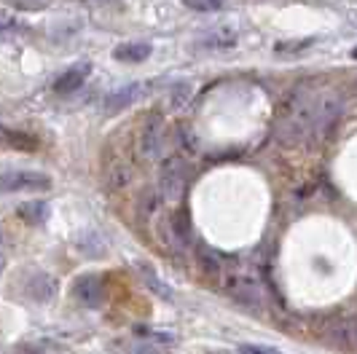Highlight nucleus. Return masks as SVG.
<instances>
[{"label":"nucleus","instance_id":"f257e3e1","mask_svg":"<svg viewBox=\"0 0 357 354\" xmlns=\"http://www.w3.org/2000/svg\"><path fill=\"white\" fill-rule=\"evenodd\" d=\"M314 124V88L304 86L290 94L277 118V140L282 145H298L312 137Z\"/></svg>","mask_w":357,"mask_h":354},{"label":"nucleus","instance_id":"f03ea898","mask_svg":"<svg viewBox=\"0 0 357 354\" xmlns=\"http://www.w3.org/2000/svg\"><path fill=\"white\" fill-rule=\"evenodd\" d=\"M220 279H223L226 293L242 306L258 309L264 303V287L258 282V277L250 271H226V274H220Z\"/></svg>","mask_w":357,"mask_h":354},{"label":"nucleus","instance_id":"7ed1b4c3","mask_svg":"<svg viewBox=\"0 0 357 354\" xmlns=\"http://www.w3.org/2000/svg\"><path fill=\"white\" fill-rule=\"evenodd\" d=\"M185 183H188V164L180 159V156H172L161 164L159 172V191L161 199L167 201H178L183 191H185Z\"/></svg>","mask_w":357,"mask_h":354},{"label":"nucleus","instance_id":"20e7f679","mask_svg":"<svg viewBox=\"0 0 357 354\" xmlns=\"http://www.w3.org/2000/svg\"><path fill=\"white\" fill-rule=\"evenodd\" d=\"M52 180L38 172H3L0 175V191L17 194V191H46Z\"/></svg>","mask_w":357,"mask_h":354},{"label":"nucleus","instance_id":"39448f33","mask_svg":"<svg viewBox=\"0 0 357 354\" xmlns=\"http://www.w3.org/2000/svg\"><path fill=\"white\" fill-rule=\"evenodd\" d=\"M161 142H164V121L161 116H151L143 126V134H140V153L143 159H156L161 153Z\"/></svg>","mask_w":357,"mask_h":354},{"label":"nucleus","instance_id":"423d86ee","mask_svg":"<svg viewBox=\"0 0 357 354\" xmlns=\"http://www.w3.org/2000/svg\"><path fill=\"white\" fill-rule=\"evenodd\" d=\"M73 293H75V298L84 303V306H100L102 298H105V287H102V279H100L97 274H84V277H78Z\"/></svg>","mask_w":357,"mask_h":354},{"label":"nucleus","instance_id":"0eeeda50","mask_svg":"<svg viewBox=\"0 0 357 354\" xmlns=\"http://www.w3.org/2000/svg\"><path fill=\"white\" fill-rule=\"evenodd\" d=\"M89 75H91V62H78V65H73L70 70L62 72V75L54 81V91H56V94H70V91L84 86Z\"/></svg>","mask_w":357,"mask_h":354},{"label":"nucleus","instance_id":"6e6552de","mask_svg":"<svg viewBox=\"0 0 357 354\" xmlns=\"http://www.w3.org/2000/svg\"><path fill=\"white\" fill-rule=\"evenodd\" d=\"M0 145L3 148H11V151H27L33 153L38 151V137L27 134V132H19V129H11V126H0Z\"/></svg>","mask_w":357,"mask_h":354},{"label":"nucleus","instance_id":"1a4fd4ad","mask_svg":"<svg viewBox=\"0 0 357 354\" xmlns=\"http://www.w3.org/2000/svg\"><path fill=\"white\" fill-rule=\"evenodd\" d=\"M140 97H143V84H126L124 88L113 91L105 100L107 113H119V110H124L126 105H132V102L140 100Z\"/></svg>","mask_w":357,"mask_h":354},{"label":"nucleus","instance_id":"9d476101","mask_svg":"<svg viewBox=\"0 0 357 354\" xmlns=\"http://www.w3.org/2000/svg\"><path fill=\"white\" fill-rule=\"evenodd\" d=\"M151 43H145V40H129V43H121V46H116V62H145L148 56H151Z\"/></svg>","mask_w":357,"mask_h":354},{"label":"nucleus","instance_id":"9b49d317","mask_svg":"<svg viewBox=\"0 0 357 354\" xmlns=\"http://www.w3.org/2000/svg\"><path fill=\"white\" fill-rule=\"evenodd\" d=\"M27 293L36 298V301H52L56 295V279L52 274H36L30 282H27Z\"/></svg>","mask_w":357,"mask_h":354},{"label":"nucleus","instance_id":"f8f14e48","mask_svg":"<svg viewBox=\"0 0 357 354\" xmlns=\"http://www.w3.org/2000/svg\"><path fill=\"white\" fill-rule=\"evenodd\" d=\"M17 215L24 220V223H43L46 220V215H49V207L43 204V201H27V204H22L17 210Z\"/></svg>","mask_w":357,"mask_h":354},{"label":"nucleus","instance_id":"ddd939ff","mask_svg":"<svg viewBox=\"0 0 357 354\" xmlns=\"http://www.w3.org/2000/svg\"><path fill=\"white\" fill-rule=\"evenodd\" d=\"M234 43H236V33L234 30H218V33H210V36L202 38L204 49H231Z\"/></svg>","mask_w":357,"mask_h":354},{"label":"nucleus","instance_id":"4468645a","mask_svg":"<svg viewBox=\"0 0 357 354\" xmlns=\"http://www.w3.org/2000/svg\"><path fill=\"white\" fill-rule=\"evenodd\" d=\"M140 274H143V282L156 293V295H161V298H172V290L167 287V284L161 282L159 277H156V271L153 268H148V266H140Z\"/></svg>","mask_w":357,"mask_h":354},{"label":"nucleus","instance_id":"2eb2a0df","mask_svg":"<svg viewBox=\"0 0 357 354\" xmlns=\"http://www.w3.org/2000/svg\"><path fill=\"white\" fill-rule=\"evenodd\" d=\"M172 233L180 245H188L191 242V223H188V215L175 213L172 215Z\"/></svg>","mask_w":357,"mask_h":354},{"label":"nucleus","instance_id":"dca6fc26","mask_svg":"<svg viewBox=\"0 0 357 354\" xmlns=\"http://www.w3.org/2000/svg\"><path fill=\"white\" fill-rule=\"evenodd\" d=\"M191 11H199V14H210V11H220L226 6V0H183Z\"/></svg>","mask_w":357,"mask_h":354},{"label":"nucleus","instance_id":"f3484780","mask_svg":"<svg viewBox=\"0 0 357 354\" xmlns=\"http://www.w3.org/2000/svg\"><path fill=\"white\" fill-rule=\"evenodd\" d=\"M19 30H22V24H19L17 19L8 17V14H0V43H3V40H11Z\"/></svg>","mask_w":357,"mask_h":354},{"label":"nucleus","instance_id":"a211bd4d","mask_svg":"<svg viewBox=\"0 0 357 354\" xmlns=\"http://www.w3.org/2000/svg\"><path fill=\"white\" fill-rule=\"evenodd\" d=\"M129 177H132L129 175V169L119 164V167H113V169H110V175H107V185H110L113 191H119V188H124L126 183H129Z\"/></svg>","mask_w":357,"mask_h":354},{"label":"nucleus","instance_id":"6ab92c4d","mask_svg":"<svg viewBox=\"0 0 357 354\" xmlns=\"http://www.w3.org/2000/svg\"><path fill=\"white\" fill-rule=\"evenodd\" d=\"M239 354H280L277 349H268V346H258V344H245L239 346Z\"/></svg>","mask_w":357,"mask_h":354},{"label":"nucleus","instance_id":"aec40b11","mask_svg":"<svg viewBox=\"0 0 357 354\" xmlns=\"http://www.w3.org/2000/svg\"><path fill=\"white\" fill-rule=\"evenodd\" d=\"M11 3L19 6V8H24V11H38V8L49 6V0H11Z\"/></svg>","mask_w":357,"mask_h":354},{"label":"nucleus","instance_id":"412c9836","mask_svg":"<svg viewBox=\"0 0 357 354\" xmlns=\"http://www.w3.org/2000/svg\"><path fill=\"white\" fill-rule=\"evenodd\" d=\"M132 354H159L156 349H151V346H140V349H135Z\"/></svg>","mask_w":357,"mask_h":354},{"label":"nucleus","instance_id":"4be33fe9","mask_svg":"<svg viewBox=\"0 0 357 354\" xmlns=\"http://www.w3.org/2000/svg\"><path fill=\"white\" fill-rule=\"evenodd\" d=\"M3 266H6V261H3V255H0V274H3Z\"/></svg>","mask_w":357,"mask_h":354},{"label":"nucleus","instance_id":"5701e85b","mask_svg":"<svg viewBox=\"0 0 357 354\" xmlns=\"http://www.w3.org/2000/svg\"><path fill=\"white\" fill-rule=\"evenodd\" d=\"M352 56H355V59H357V49H355V52H352Z\"/></svg>","mask_w":357,"mask_h":354}]
</instances>
